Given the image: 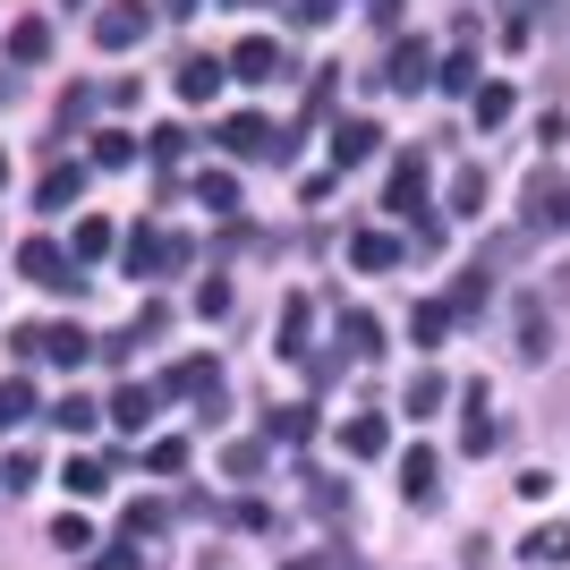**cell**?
Segmentation results:
<instances>
[{
  "mask_svg": "<svg viewBox=\"0 0 570 570\" xmlns=\"http://www.w3.org/2000/svg\"><path fill=\"white\" fill-rule=\"evenodd\" d=\"M145 417H163V392H154V383H119L111 392V426L145 434Z\"/></svg>",
  "mask_w": 570,
  "mask_h": 570,
  "instance_id": "obj_10",
  "label": "cell"
},
{
  "mask_svg": "<svg viewBox=\"0 0 570 570\" xmlns=\"http://www.w3.org/2000/svg\"><path fill=\"white\" fill-rule=\"evenodd\" d=\"M0 485H9V494H18V485H35V452H9V460H0Z\"/></svg>",
  "mask_w": 570,
  "mask_h": 570,
  "instance_id": "obj_41",
  "label": "cell"
},
{
  "mask_svg": "<svg viewBox=\"0 0 570 570\" xmlns=\"http://www.w3.org/2000/svg\"><path fill=\"white\" fill-rule=\"evenodd\" d=\"M60 485H69L77 502H86V494H102V460H69V476H60Z\"/></svg>",
  "mask_w": 570,
  "mask_h": 570,
  "instance_id": "obj_36",
  "label": "cell"
},
{
  "mask_svg": "<svg viewBox=\"0 0 570 570\" xmlns=\"http://www.w3.org/2000/svg\"><path fill=\"white\" fill-rule=\"evenodd\" d=\"M163 18H196V0H163Z\"/></svg>",
  "mask_w": 570,
  "mask_h": 570,
  "instance_id": "obj_45",
  "label": "cell"
},
{
  "mask_svg": "<svg viewBox=\"0 0 570 570\" xmlns=\"http://www.w3.org/2000/svg\"><path fill=\"white\" fill-rule=\"evenodd\" d=\"M383 86H401V95L443 86V77H434V51H426V43H401V51H392V69H383Z\"/></svg>",
  "mask_w": 570,
  "mask_h": 570,
  "instance_id": "obj_11",
  "label": "cell"
},
{
  "mask_svg": "<svg viewBox=\"0 0 570 570\" xmlns=\"http://www.w3.org/2000/svg\"><path fill=\"white\" fill-rule=\"evenodd\" d=\"M51 426H60V434H95V426H102V409L86 401V392H69V401L51 409Z\"/></svg>",
  "mask_w": 570,
  "mask_h": 570,
  "instance_id": "obj_24",
  "label": "cell"
},
{
  "mask_svg": "<svg viewBox=\"0 0 570 570\" xmlns=\"http://www.w3.org/2000/svg\"><path fill=\"white\" fill-rule=\"evenodd\" d=\"M520 357H528V366H546V357H553V333H546V298H528V307H520Z\"/></svg>",
  "mask_w": 570,
  "mask_h": 570,
  "instance_id": "obj_17",
  "label": "cell"
},
{
  "mask_svg": "<svg viewBox=\"0 0 570 570\" xmlns=\"http://www.w3.org/2000/svg\"><path fill=\"white\" fill-rule=\"evenodd\" d=\"M0 102H18V77H9V69H0Z\"/></svg>",
  "mask_w": 570,
  "mask_h": 570,
  "instance_id": "obj_47",
  "label": "cell"
},
{
  "mask_svg": "<svg viewBox=\"0 0 570 570\" xmlns=\"http://www.w3.org/2000/svg\"><path fill=\"white\" fill-rule=\"evenodd\" d=\"M350 264H357V273H392V264H401V238H392V230H357Z\"/></svg>",
  "mask_w": 570,
  "mask_h": 570,
  "instance_id": "obj_14",
  "label": "cell"
},
{
  "mask_svg": "<svg viewBox=\"0 0 570 570\" xmlns=\"http://www.w3.org/2000/svg\"><path fill=\"white\" fill-rule=\"evenodd\" d=\"M145 154H154V163H179V154H188V128H154V137H145Z\"/></svg>",
  "mask_w": 570,
  "mask_h": 570,
  "instance_id": "obj_39",
  "label": "cell"
},
{
  "mask_svg": "<svg viewBox=\"0 0 570 570\" xmlns=\"http://www.w3.org/2000/svg\"><path fill=\"white\" fill-rule=\"evenodd\" d=\"M383 205H392L401 222L426 214V154H401V163H392V196H383Z\"/></svg>",
  "mask_w": 570,
  "mask_h": 570,
  "instance_id": "obj_8",
  "label": "cell"
},
{
  "mask_svg": "<svg viewBox=\"0 0 570 570\" xmlns=\"http://www.w3.org/2000/svg\"><path fill=\"white\" fill-rule=\"evenodd\" d=\"M9 350H18V357H51V366H86L102 341L86 333V324H18V333H9Z\"/></svg>",
  "mask_w": 570,
  "mask_h": 570,
  "instance_id": "obj_2",
  "label": "cell"
},
{
  "mask_svg": "<svg viewBox=\"0 0 570 570\" xmlns=\"http://www.w3.org/2000/svg\"><path fill=\"white\" fill-rule=\"evenodd\" d=\"M282 357H307V298L282 307Z\"/></svg>",
  "mask_w": 570,
  "mask_h": 570,
  "instance_id": "obj_31",
  "label": "cell"
},
{
  "mask_svg": "<svg viewBox=\"0 0 570 570\" xmlns=\"http://www.w3.org/2000/svg\"><path fill=\"white\" fill-rule=\"evenodd\" d=\"M69 256H77V264L111 256V222H102V214H86V222H77V247H69Z\"/></svg>",
  "mask_w": 570,
  "mask_h": 570,
  "instance_id": "obj_27",
  "label": "cell"
},
{
  "mask_svg": "<svg viewBox=\"0 0 570 570\" xmlns=\"http://www.w3.org/2000/svg\"><path fill=\"white\" fill-rule=\"evenodd\" d=\"M170 392H196V401H214V392H222L214 357H188V366H170Z\"/></svg>",
  "mask_w": 570,
  "mask_h": 570,
  "instance_id": "obj_23",
  "label": "cell"
},
{
  "mask_svg": "<svg viewBox=\"0 0 570 570\" xmlns=\"http://www.w3.org/2000/svg\"><path fill=\"white\" fill-rule=\"evenodd\" d=\"M145 26H154V9H145V0H111V9L95 18V43H102V51H137Z\"/></svg>",
  "mask_w": 570,
  "mask_h": 570,
  "instance_id": "obj_5",
  "label": "cell"
},
{
  "mask_svg": "<svg viewBox=\"0 0 570 570\" xmlns=\"http://www.w3.org/2000/svg\"><path fill=\"white\" fill-rule=\"evenodd\" d=\"M0 179H9V154H0Z\"/></svg>",
  "mask_w": 570,
  "mask_h": 570,
  "instance_id": "obj_48",
  "label": "cell"
},
{
  "mask_svg": "<svg viewBox=\"0 0 570 570\" xmlns=\"http://www.w3.org/2000/svg\"><path fill=\"white\" fill-rule=\"evenodd\" d=\"M196 196H205L214 214H238V179H230V170H205V179H196Z\"/></svg>",
  "mask_w": 570,
  "mask_h": 570,
  "instance_id": "obj_30",
  "label": "cell"
},
{
  "mask_svg": "<svg viewBox=\"0 0 570 570\" xmlns=\"http://www.w3.org/2000/svg\"><path fill=\"white\" fill-rule=\"evenodd\" d=\"M222 77H230V60H205V51H196V60H179V102H214Z\"/></svg>",
  "mask_w": 570,
  "mask_h": 570,
  "instance_id": "obj_13",
  "label": "cell"
},
{
  "mask_svg": "<svg viewBox=\"0 0 570 570\" xmlns=\"http://www.w3.org/2000/svg\"><path fill=\"white\" fill-rule=\"evenodd\" d=\"M26 409H35V383H26V375H9V383H0V434L18 426Z\"/></svg>",
  "mask_w": 570,
  "mask_h": 570,
  "instance_id": "obj_28",
  "label": "cell"
},
{
  "mask_svg": "<svg viewBox=\"0 0 570 570\" xmlns=\"http://www.w3.org/2000/svg\"><path fill=\"white\" fill-rule=\"evenodd\" d=\"M443 86H452V95H469V86H476V60H469V51H452V69H443Z\"/></svg>",
  "mask_w": 570,
  "mask_h": 570,
  "instance_id": "obj_43",
  "label": "cell"
},
{
  "mask_svg": "<svg viewBox=\"0 0 570 570\" xmlns=\"http://www.w3.org/2000/svg\"><path fill=\"white\" fill-rule=\"evenodd\" d=\"M485 289H494V282H485V264H476L469 282H460V298H452V315H485Z\"/></svg>",
  "mask_w": 570,
  "mask_h": 570,
  "instance_id": "obj_37",
  "label": "cell"
},
{
  "mask_svg": "<svg viewBox=\"0 0 570 570\" xmlns=\"http://www.w3.org/2000/svg\"><path fill=\"white\" fill-rule=\"evenodd\" d=\"M511 119V86H476V128H502Z\"/></svg>",
  "mask_w": 570,
  "mask_h": 570,
  "instance_id": "obj_34",
  "label": "cell"
},
{
  "mask_svg": "<svg viewBox=\"0 0 570 570\" xmlns=\"http://www.w3.org/2000/svg\"><path fill=\"white\" fill-rule=\"evenodd\" d=\"M145 469H154V476H179V469H188V443H179V434H154V443H145Z\"/></svg>",
  "mask_w": 570,
  "mask_h": 570,
  "instance_id": "obj_26",
  "label": "cell"
},
{
  "mask_svg": "<svg viewBox=\"0 0 570 570\" xmlns=\"http://www.w3.org/2000/svg\"><path fill=\"white\" fill-rule=\"evenodd\" d=\"M214 137L230 145V154H247V163H289V137L273 128V119H256V111H230Z\"/></svg>",
  "mask_w": 570,
  "mask_h": 570,
  "instance_id": "obj_4",
  "label": "cell"
},
{
  "mask_svg": "<svg viewBox=\"0 0 570 570\" xmlns=\"http://www.w3.org/2000/svg\"><path fill=\"white\" fill-rule=\"evenodd\" d=\"M452 214H460V222L485 214V170H476V163H460V170H452Z\"/></svg>",
  "mask_w": 570,
  "mask_h": 570,
  "instance_id": "obj_22",
  "label": "cell"
},
{
  "mask_svg": "<svg viewBox=\"0 0 570 570\" xmlns=\"http://www.w3.org/2000/svg\"><path fill=\"white\" fill-rule=\"evenodd\" d=\"M434 476H443V460H434L426 443H409V452H401V494H409V511H434V502H443V485H434Z\"/></svg>",
  "mask_w": 570,
  "mask_h": 570,
  "instance_id": "obj_7",
  "label": "cell"
},
{
  "mask_svg": "<svg viewBox=\"0 0 570 570\" xmlns=\"http://www.w3.org/2000/svg\"><path fill=\"white\" fill-rule=\"evenodd\" d=\"M95 163H102V170H128V163H137V137H119V128H102V137H95Z\"/></svg>",
  "mask_w": 570,
  "mask_h": 570,
  "instance_id": "obj_32",
  "label": "cell"
},
{
  "mask_svg": "<svg viewBox=\"0 0 570 570\" xmlns=\"http://www.w3.org/2000/svg\"><path fill=\"white\" fill-rule=\"evenodd\" d=\"M443 333H452V307H417L409 315V341H417V350H434Z\"/></svg>",
  "mask_w": 570,
  "mask_h": 570,
  "instance_id": "obj_29",
  "label": "cell"
},
{
  "mask_svg": "<svg viewBox=\"0 0 570 570\" xmlns=\"http://www.w3.org/2000/svg\"><path fill=\"white\" fill-rule=\"evenodd\" d=\"M528 562H537V570H562L570 562V520H553V528H537V537H528Z\"/></svg>",
  "mask_w": 570,
  "mask_h": 570,
  "instance_id": "obj_18",
  "label": "cell"
},
{
  "mask_svg": "<svg viewBox=\"0 0 570 570\" xmlns=\"http://www.w3.org/2000/svg\"><path fill=\"white\" fill-rule=\"evenodd\" d=\"M264 434H273V443H307V434H315V409H273Z\"/></svg>",
  "mask_w": 570,
  "mask_h": 570,
  "instance_id": "obj_25",
  "label": "cell"
},
{
  "mask_svg": "<svg viewBox=\"0 0 570 570\" xmlns=\"http://www.w3.org/2000/svg\"><path fill=\"white\" fill-rule=\"evenodd\" d=\"M460 401H469V426H460V452H469V460H485V452L502 443V426H494V401H485V383H469Z\"/></svg>",
  "mask_w": 570,
  "mask_h": 570,
  "instance_id": "obj_9",
  "label": "cell"
},
{
  "mask_svg": "<svg viewBox=\"0 0 570 570\" xmlns=\"http://www.w3.org/2000/svg\"><path fill=\"white\" fill-rule=\"evenodd\" d=\"M443 401H452V383L434 375V366H417V375H409V392H401V409H409V417H434Z\"/></svg>",
  "mask_w": 570,
  "mask_h": 570,
  "instance_id": "obj_16",
  "label": "cell"
},
{
  "mask_svg": "<svg viewBox=\"0 0 570 570\" xmlns=\"http://www.w3.org/2000/svg\"><path fill=\"white\" fill-rule=\"evenodd\" d=\"M43 51H51V26L43 18H18V26H9V60H18V69H35Z\"/></svg>",
  "mask_w": 570,
  "mask_h": 570,
  "instance_id": "obj_19",
  "label": "cell"
},
{
  "mask_svg": "<svg viewBox=\"0 0 570 570\" xmlns=\"http://www.w3.org/2000/svg\"><path fill=\"white\" fill-rule=\"evenodd\" d=\"M86 570H145V553L128 546V537H119V546H102V553H95V562H86Z\"/></svg>",
  "mask_w": 570,
  "mask_h": 570,
  "instance_id": "obj_40",
  "label": "cell"
},
{
  "mask_svg": "<svg viewBox=\"0 0 570 570\" xmlns=\"http://www.w3.org/2000/svg\"><path fill=\"white\" fill-rule=\"evenodd\" d=\"M282 570H333V562H324V553H307V562H282Z\"/></svg>",
  "mask_w": 570,
  "mask_h": 570,
  "instance_id": "obj_46",
  "label": "cell"
},
{
  "mask_svg": "<svg viewBox=\"0 0 570 570\" xmlns=\"http://www.w3.org/2000/svg\"><path fill=\"white\" fill-rule=\"evenodd\" d=\"M128 546H145V537H163V502H128Z\"/></svg>",
  "mask_w": 570,
  "mask_h": 570,
  "instance_id": "obj_33",
  "label": "cell"
},
{
  "mask_svg": "<svg viewBox=\"0 0 570 570\" xmlns=\"http://www.w3.org/2000/svg\"><path fill=\"white\" fill-rule=\"evenodd\" d=\"M18 273L35 289H60V298H77V289H86V264L69 256V247H51V238H26L18 247Z\"/></svg>",
  "mask_w": 570,
  "mask_h": 570,
  "instance_id": "obj_3",
  "label": "cell"
},
{
  "mask_svg": "<svg viewBox=\"0 0 570 570\" xmlns=\"http://www.w3.org/2000/svg\"><path fill=\"white\" fill-rule=\"evenodd\" d=\"M51 546H60V553H95V528H86V520H77V511H69V520L51 528Z\"/></svg>",
  "mask_w": 570,
  "mask_h": 570,
  "instance_id": "obj_35",
  "label": "cell"
},
{
  "mask_svg": "<svg viewBox=\"0 0 570 570\" xmlns=\"http://www.w3.org/2000/svg\"><path fill=\"white\" fill-rule=\"evenodd\" d=\"M222 469H230V476H264V443H230V452H222Z\"/></svg>",
  "mask_w": 570,
  "mask_h": 570,
  "instance_id": "obj_38",
  "label": "cell"
},
{
  "mask_svg": "<svg viewBox=\"0 0 570 570\" xmlns=\"http://www.w3.org/2000/svg\"><path fill=\"white\" fill-rule=\"evenodd\" d=\"M341 350H350V357H375L383 350V324L366 307H350V315H341Z\"/></svg>",
  "mask_w": 570,
  "mask_h": 570,
  "instance_id": "obj_21",
  "label": "cell"
},
{
  "mask_svg": "<svg viewBox=\"0 0 570 570\" xmlns=\"http://www.w3.org/2000/svg\"><path fill=\"white\" fill-rule=\"evenodd\" d=\"M196 315H230V282H205V289H196Z\"/></svg>",
  "mask_w": 570,
  "mask_h": 570,
  "instance_id": "obj_42",
  "label": "cell"
},
{
  "mask_svg": "<svg viewBox=\"0 0 570 570\" xmlns=\"http://www.w3.org/2000/svg\"><path fill=\"white\" fill-rule=\"evenodd\" d=\"M69 9H77V0H69Z\"/></svg>",
  "mask_w": 570,
  "mask_h": 570,
  "instance_id": "obj_49",
  "label": "cell"
},
{
  "mask_svg": "<svg viewBox=\"0 0 570 570\" xmlns=\"http://www.w3.org/2000/svg\"><path fill=\"white\" fill-rule=\"evenodd\" d=\"M230 77H238V86H273V77H289V60H282L273 35H247V43L230 51Z\"/></svg>",
  "mask_w": 570,
  "mask_h": 570,
  "instance_id": "obj_6",
  "label": "cell"
},
{
  "mask_svg": "<svg viewBox=\"0 0 570 570\" xmlns=\"http://www.w3.org/2000/svg\"><path fill=\"white\" fill-rule=\"evenodd\" d=\"M333 9H341V0H289V18H298V26H324Z\"/></svg>",
  "mask_w": 570,
  "mask_h": 570,
  "instance_id": "obj_44",
  "label": "cell"
},
{
  "mask_svg": "<svg viewBox=\"0 0 570 570\" xmlns=\"http://www.w3.org/2000/svg\"><path fill=\"white\" fill-rule=\"evenodd\" d=\"M383 443H392V426H383V417H350V426H341V452H350V460H375Z\"/></svg>",
  "mask_w": 570,
  "mask_h": 570,
  "instance_id": "obj_20",
  "label": "cell"
},
{
  "mask_svg": "<svg viewBox=\"0 0 570 570\" xmlns=\"http://www.w3.org/2000/svg\"><path fill=\"white\" fill-rule=\"evenodd\" d=\"M77 196H86V170H77V163H60V170L43 179V188H35V205H43V214H69Z\"/></svg>",
  "mask_w": 570,
  "mask_h": 570,
  "instance_id": "obj_15",
  "label": "cell"
},
{
  "mask_svg": "<svg viewBox=\"0 0 570 570\" xmlns=\"http://www.w3.org/2000/svg\"><path fill=\"white\" fill-rule=\"evenodd\" d=\"M375 145H383L375 119H341V128H333V170H357L366 154H375Z\"/></svg>",
  "mask_w": 570,
  "mask_h": 570,
  "instance_id": "obj_12",
  "label": "cell"
},
{
  "mask_svg": "<svg viewBox=\"0 0 570 570\" xmlns=\"http://www.w3.org/2000/svg\"><path fill=\"white\" fill-rule=\"evenodd\" d=\"M553 230H570V179L562 170H528V196H520V238H553Z\"/></svg>",
  "mask_w": 570,
  "mask_h": 570,
  "instance_id": "obj_1",
  "label": "cell"
}]
</instances>
